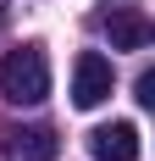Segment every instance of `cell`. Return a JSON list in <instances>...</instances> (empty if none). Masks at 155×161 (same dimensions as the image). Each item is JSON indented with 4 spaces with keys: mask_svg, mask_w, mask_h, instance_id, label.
<instances>
[{
    "mask_svg": "<svg viewBox=\"0 0 155 161\" xmlns=\"http://www.w3.org/2000/svg\"><path fill=\"white\" fill-rule=\"evenodd\" d=\"M0 95L11 106H39L50 95V61L39 45H17L0 56Z\"/></svg>",
    "mask_w": 155,
    "mask_h": 161,
    "instance_id": "cell-1",
    "label": "cell"
},
{
    "mask_svg": "<svg viewBox=\"0 0 155 161\" xmlns=\"http://www.w3.org/2000/svg\"><path fill=\"white\" fill-rule=\"evenodd\" d=\"M111 89H116V72H111V61L100 56V50H83L72 61V106L78 111H94V106H105Z\"/></svg>",
    "mask_w": 155,
    "mask_h": 161,
    "instance_id": "cell-2",
    "label": "cell"
},
{
    "mask_svg": "<svg viewBox=\"0 0 155 161\" xmlns=\"http://www.w3.org/2000/svg\"><path fill=\"white\" fill-rule=\"evenodd\" d=\"M0 156L6 161H56L61 156V139H56V128H6Z\"/></svg>",
    "mask_w": 155,
    "mask_h": 161,
    "instance_id": "cell-3",
    "label": "cell"
},
{
    "mask_svg": "<svg viewBox=\"0 0 155 161\" xmlns=\"http://www.w3.org/2000/svg\"><path fill=\"white\" fill-rule=\"evenodd\" d=\"M94 161H139V128L133 122H105V128L89 133Z\"/></svg>",
    "mask_w": 155,
    "mask_h": 161,
    "instance_id": "cell-4",
    "label": "cell"
},
{
    "mask_svg": "<svg viewBox=\"0 0 155 161\" xmlns=\"http://www.w3.org/2000/svg\"><path fill=\"white\" fill-rule=\"evenodd\" d=\"M105 33H111V50H144L150 45V17L133 11V6H122V11L105 17Z\"/></svg>",
    "mask_w": 155,
    "mask_h": 161,
    "instance_id": "cell-5",
    "label": "cell"
},
{
    "mask_svg": "<svg viewBox=\"0 0 155 161\" xmlns=\"http://www.w3.org/2000/svg\"><path fill=\"white\" fill-rule=\"evenodd\" d=\"M139 106H155V72H139Z\"/></svg>",
    "mask_w": 155,
    "mask_h": 161,
    "instance_id": "cell-6",
    "label": "cell"
},
{
    "mask_svg": "<svg viewBox=\"0 0 155 161\" xmlns=\"http://www.w3.org/2000/svg\"><path fill=\"white\" fill-rule=\"evenodd\" d=\"M0 22H6V0H0Z\"/></svg>",
    "mask_w": 155,
    "mask_h": 161,
    "instance_id": "cell-7",
    "label": "cell"
}]
</instances>
